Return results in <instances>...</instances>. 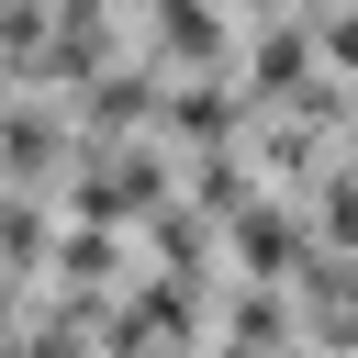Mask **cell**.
Masks as SVG:
<instances>
[{"label":"cell","instance_id":"obj_1","mask_svg":"<svg viewBox=\"0 0 358 358\" xmlns=\"http://www.w3.org/2000/svg\"><path fill=\"white\" fill-rule=\"evenodd\" d=\"M157 34H168L179 56H213V45H224V22H213L201 0H168V11H157Z\"/></svg>","mask_w":358,"mask_h":358},{"label":"cell","instance_id":"obj_2","mask_svg":"<svg viewBox=\"0 0 358 358\" xmlns=\"http://www.w3.org/2000/svg\"><path fill=\"white\" fill-rule=\"evenodd\" d=\"M257 78H280V90H302V34H268V45H257Z\"/></svg>","mask_w":358,"mask_h":358}]
</instances>
